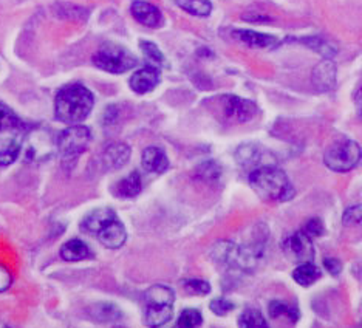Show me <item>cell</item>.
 Returning a JSON list of instances; mask_svg holds the SVG:
<instances>
[{
	"mask_svg": "<svg viewBox=\"0 0 362 328\" xmlns=\"http://www.w3.org/2000/svg\"><path fill=\"white\" fill-rule=\"evenodd\" d=\"M336 75H337L336 64L332 59L325 57V59L316 64V67L313 69V73H311L313 86H315L319 92H330V90H333L336 86Z\"/></svg>",
	"mask_w": 362,
	"mask_h": 328,
	"instance_id": "obj_12",
	"label": "cell"
},
{
	"mask_svg": "<svg viewBox=\"0 0 362 328\" xmlns=\"http://www.w3.org/2000/svg\"><path fill=\"white\" fill-rule=\"evenodd\" d=\"M175 293L166 285H153L144 293V322L149 328H161L174 317Z\"/></svg>",
	"mask_w": 362,
	"mask_h": 328,
	"instance_id": "obj_3",
	"label": "cell"
},
{
	"mask_svg": "<svg viewBox=\"0 0 362 328\" xmlns=\"http://www.w3.org/2000/svg\"><path fill=\"white\" fill-rule=\"evenodd\" d=\"M87 317L96 324H115L122 319L121 310L110 302H96L87 307Z\"/></svg>",
	"mask_w": 362,
	"mask_h": 328,
	"instance_id": "obj_15",
	"label": "cell"
},
{
	"mask_svg": "<svg viewBox=\"0 0 362 328\" xmlns=\"http://www.w3.org/2000/svg\"><path fill=\"white\" fill-rule=\"evenodd\" d=\"M139 48H141V52L146 57V61L149 62L151 67H155V69H161L164 67V64H166V61H164V56L161 53V50L158 47H156L153 42H147V40H143L141 44H139Z\"/></svg>",
	"mask_w": 362,
	"mask_h": 328,
	"instance_id": "obj_28",
	"label": "cell"
},
{
	"mask_svg": "<svg viewBox=\"0 0 362 328\" xmlns=\"http://www.w3.org/2000/svg\"><path fill=\"white\" fill-rule=\"evenodd\" d=\"M308 237H320L324 234V223L319 218H311L305 223V228L302 229Z\"/></svg>",
	"mask_w": 362,
	"mask_h": 328,
	"instance_id": "obj_35",
	"label": "cell"
},
{
	"mask_svg": "<svg viewBox=\"0 0 362 328\" xmlns=\"http://www.w3.org/2000/svg\"><path fill=\"white\" fill-rule=\"evenodd\" d=\"M238 328H269V324L257 308H245L237 317Z\"/></svg>",
	"mask_w": 362,
	"mask_h": 328,
	"instance_id": "obj_24",
	"label": "cell"
},
{
	"mask_svg": "<svg viewBox=\"0 0 362 328\" xmlns=\"http://www.w3.org/2000/svg\"><path fill=\"white\" fill-rule=\"evenodd\" d=\"M22 129V121L19 119L8 105L0 102V134L5 132H14V130Z\"/></svg>",
	"mask_w": 362,
	"mask_h": 328,
	"instance_id": "obj_26",
	"label": "cell"
},
{
	"mask_svg": "<svg viewBox=\"0 0 362 328\" xmlns=\"http://www.w3.org/2000/svg\"><path fill=\"white\" fill-rule=\"evenodd\" d=\"M160 81H161L160 70L147 65V67L139 69L134 73V76L130 78L129 84L135 93L144 95V93L152 92V90L160 84Z\"/></svg>",
	"mask_w": 362,
	"mask_h": 328,
	"instance_id": "obj_14",
	"label": "cell"
},
{
	"mask_svg": "<svg viewBox=\"0 0 362 328\" xmlns=\"http://www.w3.org/2000/svg\"><path fill=\"white\" fill-rule=\"evenodd\" d=\"M96 239L100 240L105 248L118 250L126 243V239H127L126 228L121 223L118 217H115L100 228V231L96 233Z\"/></svg>",
	"mask_w": 362,
	"mask_h": 328,
	"instance_id": "obj_11",
	"label": "cell"
},
{
	"mask_svg": "<svg viewBox=\"0 0 362 328\" xmlns=\"http://www.w3.org/2000/svg\"><path fill=\"white\" fill-rule=\"evenodd\" d=\"M95 105L93 93L82 84H70L62 87L56 95V118L69 126L81 124L88 118Z\"/></svg>",
	"mask_w": 362,
	"mask_h": 328,
	"instance_id": "obj_1",
	"label": "cell"
},
{
	"mask_svg": "<svg viewBox=\"0 0 362 328\" xmlns=\"http://www.w3.org/2000/svg\"><path fill=\"white\" fill-rule=\"evenodd\" d=\"M197 174H199V178L204 180V182H216L221 175V168L216 161H204L203 164H200L199 169H197Z\"/></svg>",
	"mask_w": 362,
	"mask_h": 328,
	"instance_id": "obj_32",
	"label": "cell"
},
{
	"mask_svg": "<svg viewBox=\"0 0 362 328\" xmlns=\"http://www.w3.org/2000/svg\"><path fill=\"white\" fill-rule=\"evenodd\" d=\"M285 256L294 264H308L315 259V250H313L311 237H308L303 231L294 233L288 237L284 243Z\"/></svg>",
	"mask_w": 362,
	"mask_h": 328,
	"instance_id": "obj_8",
	"label": "cell"
},
{
	"mask_svg": "<svg viewBox=\"0 0 362 328\" xmlns=\"http://www.w3.org/2000/svg\"><path fill=\"white\" fill-rule=\"evenodd\" d=\"M143 189V180L138 172H130L127 177L113 186V194L119 199H135V197Z\"/></svg>",
	"mask_w": 362,
	"mask_h": 328,
	"instance_id": "obj_19",
	"label": "cell"
},
{
	"mask_svg": "<svg viewBox=\"0 0 362 328\" xmlns=\"http://www.w3.org/2000/svg\"><path fill=\"white\" fill-rule=\"evenodd\" d=\"M362 221V206L361 204H355V206H350L345 209L342 216V223L344 225H358Z\"/></svg>",
	"mask_w": 362,
	"mask_h": 328,
	"instance_id": "obj_34",
	"label": "cell"
},
{
	"mask_svg": "<svg viewBox=\"0 0 362 328\" xmlns=\"http://www.w3.org/2000/svg\"><path fill=\"white\" fill-rule=\"evenodd\" d=\"M221 105H223L225 117L235 122H246L256 117L257 105L252 101L243 100L234 95H226L221 98Z\"/></svg>",
	"mask_w": 362,
	"mask_h": 328,
	"instance_id": "obj_10",
	"label": "cell"
},
{
	"mask_svg": "<svg viewBox=\"0 0 362 328\" xmlns=\"http://www.w3.org/2000/svg\"><path fill=\"white\" fill-rule=\"evenodd\" d=\"M209 308L216 316H228L231 311H234L235 303L229 299H225V298H217V299L211 300Z\"/></svg>",
	"mask_w": 362,
	"mask_h": 328,
	"instance_id": "obj_33",
	"label": "cell"
},
{
	"mask_svg": "<svg viewBox=\"0 0 362 328\" xmlns=\"http://www.w3.org/2000/svg\"><path fill=\"white\" fill-rule=\"evenodd\" d=\"M356 105H358V110L362 113V88L359 90L358 98H356Z\"/></svg>",
	"mask_w": 362,
	"mask_h": 328,
	"instance_id": "obj_38",
	"label": "cell"
},
{
	"mask_svg": "<svg viewBox=\"0 0 362 328\" xmlns=\"http://www.w3.org/2000/svg\"><path fill=\"white\" fill-rule=\"evenodd\" d=\"M235 158L245 169L256 170L263 166H274V157L257 144H242L235 152Z\"/></svg>",
	"mask_w": 362,
	"mask_h": 328,
	"instance_id": "obj_9",
	"label": "cell"
},
{
	"mask_svg": "<svg viewBox=\"0 0 362 328\" xmlns=\"http://www.w3.org/2000/svg\"><path fill=\"white\" fill-rule=\"evenodd\" d=\"M92 61L95 67L101 69L107 73H115V75H121L126 73L130 69H134L138 64L136 57L132 54L129 50L118 45H107L103 47L101 50H98Z\"/></svg>",
	"mask_w": 362,
	"mask_h": 328,
	"instance_id": "obj_6",
	"label": "cell"
},
{
	"mask_svg": "<svg viewBox=\"0 0 362 328\" xmlns=\"http://www.w3.org/2000/svg\"><path fill=\"white\" fill-rule=\"evenodd\" d=\"M319 277H320L319 268L316 265H313L311 262H308V264L298 265V268L293 271L294 282H298L300 286H310L316 281H319Z\"/></svg>",
	"mask_w": 362,
	"mask_h": 328,
	"instance_id": "obj_25",
	"label": "cell"
},
{
	"mask_svg": "<svg viewBox=\"0 0 362 328\" xmlns=\"http://www.w3.org/2000/svg\"><path fill=\"white\" fill-rule=\"evenodd\" d=\"M161 328H163V327H161ZM174 328H177V327H174Z\"/></svg>",
	"mask_w": 362,
	"mask_h": 328,
	"instance_id": "obj_39",
	"label": "cell"
},
{
	"mask_svg": "<svg viewBox=\"0 0 362 328\" xmlns=\"http://www.w3.org/2000/svg\"><path fill=\"white\" fill-rule=\"evenodd\" d=\"M233 36L238 42H242L251 48H273L277 44V39L274 36L252 30H234Z\"/></svg>",
	"mask_w": 362,
	"mask_h": 328,
	"instance_id": "obj_17",
	"label": "cell"
},
{
	"mask_svg": "<svg viewBox=\"0 0 362 328\" xmlns=\"http://www.w3.org/2000/svg\"><path fill=\"white\" fill-rule=\"evenodd\" d=\"M132 151L126 143H113L103 152V164L107 170H118L124 168L130 160Z\"/></svg>",
	"mask_w": 362,
	"mask_h": 328,
	"instance_id": "obj_16",
	"label": "cell"
},
{
	"mask_svg": "<svg viewBox=\"0 0 362 328\" xmlns=\"http://www.w3.org/2000/svg\"><path fill=\"white\" fill-rule=\"evenodd\" d=\"M130 11L136 22L144 27L158 28L163 25V13L155 5L146 2V0H135L130 6Z\"/></svg>",
	"mask_w": 362,
	"mask_h": 328,
	"instance_id": "obj_13",
	"label": "cell"
},
{
	"mask_svg": "<svg viewBox=\"0 0 362 328\" xmlns=\"http://www.w3.org/2000/svg\"><path fill=\"white\" fill-rule=\"evenodd\" d=\"M305 44L310 48H313L316 53L322 54L324 57H328V59H330L333 54H336V47L322 37H310V40H305Z\"/></svg>",
	"mask_w": 362,
	"mask_h": 328,
	"instance_id": "obj_31",
	"label": "cell"
},
{
	"mask_svg": "<svg viewBox=\"0 0 362 328\" xmlns=\"http://www.w3.org/2000/svg\"><path fill=\"white\" fill-rule=\"evenodd\" d=\"M178 5L183 10L192 16H200V18H206L212 11V5L208 0H181Z\"/></svg>",
	"mask_w": 362,
	"mask_h": 328,
	"instance_id": "obj_29",
	"label": "cell"
},
{
	"mask_svg": "<svg viewBox=\"0 0 362 328\" xmlns=\"http://www.w3.org/2000/svg\"><path fill=\"white\" fill-rule=\"evenodd\" d=\"M203 315L200 310L186 308L180 313L177 319V328H202L203 325Z\"/></svg>",
	"mask_w": 362,
	"mask_h": 328,
	"instance_id": "obj_27",
	"label": "cell"
},
{
	"mask_svg": "<svg viewBox=\"0 0 362 328\" xmlns=\"http://www.w3.org/2000/svg\"><path fill=\"white\" fill-rule=\"evenodd\" d=\"M22 151V138L19 135H6L0 138V166H10Z\"/></svg>",
	"mask_w": 362,
	"mask_h": 328,
	"instance_id": "obj_20",
	"label": "cell"
},
{
	"mask_svg": "<svg viewBox=\"0 0 362 328\" xmlns=\"http://www.w3.org/2000/svg\"><path fill=\"white\" fill-rule=\"evenodd\" d=\"M11 282H13V277L10 271H8L4 265H0V293H4L10 288Z\"/></svg>",
	"mask_w": 362,
	"mask_h": 328,
	"instance_id": "obj_36",
	"label": "cell"
},
{
	"mask_svg": "<svg viewBox=\"0 0 362 328\" xmlns=\"http://www.w3.org/2000/svg\"><path fill=\"white\" fill-rule=\"evenodd\" d=\"M268 313L271 316V319H281L285 317L290 321L291 324H296L299 321L300 313L299 308H296L291 303H288L285 300L281 299H274L268 303Z\"/></svg>",
	"mask_w": 362,
	"mask_h": 328,
	"instance_id": "obj_23",
	"label": "cell"
},
{
	"mask_svg": "<svg viewBox=\"0 0 362 328\" xmlns=\"http://www.w3.org/2000/svg\"><path fill=\"white\" fill-rule=\"evenodd\" d=\"M92 141V132L87 126H69L64 132L59 135L57 139V147H59V152L64 158L73 160L78 158L79 155L87 151V147Z\"/></svg>",
	"mask_w": 362,
	"mask_h": 328,
	"instance_id": "obj_7",
	"label": "cell"
},
{
	"mask_svg": "<svg viewBox=\"0 0 362 328\" xmlns=\"http://www.w3.org/2000/svg\"><path fill=\"white\" fill-rule=\"evenodd\" d=\"M324 268L327 269L328 273L333 274V276H337L341 271H342V264L337 259H332L328 257L324 260Z\"/></svg>",
	"mask_w": 362,
	"mask_h": 328,
	"instance_id": "obj_37",
	"label": "cell"
},
{
	"mask_svg": "<svg viewBox=\"0 0 362 328\" xmlns=\"http://www.w3.org/2000/svg\"><path fill=\"white\" fill-rule=\"evenodd\" d=\"M115 217H117V214H115V211L112 209L92 211L88 216H86L84 220H82V231L96 235V233L100 231V228Z\"/></svg>",
	"mask_w": 362,
	"mask_h": 328,
	"instance_id": "obj_21",
	"label": "cell"
},
{
	"mask_svg": "<svg viewBox=\"0 0 362 328\" xmlns=\"http://www.w3.org/2000/svg\"><path fill=\"white\" fill-rule=\"evenodd\" d=\"M211 256L221 265L250 271V269L257 265L259 259L262 257V245L256 243L240 246L233 242L221 240L212 246Z\"/></svg>",
	"mask_w": 362,
	"mask_h": 328,
	"instance_id": "obj_4",
	"label": "cell"
},
{
	"mask_svg": "<svg viewBox=\"0 0 362 328\" xmlns=\"http://www.w3.org/2000/svg\"><path fill=\"white\" fill-rule=\"evenodd\" d=\"M90 256H92V252H90L87 243H84L79 239H71L69 242H65L61 248V257L65 262L86 260Z\"/></svg>",
	"mask_w": 362,
	"mask_h": 328,
	"instance_id": "obj_22",
	"label": "cell"
},
{
	"mask_svg": "<svg viewBox=\"0 0 362 328\" xmlns=\"http://www.w3.org/2000/svg\"><path fill=\"white\" fill-rule=\"evenodd\" d=\"M362 151L353 139H337L324 153V163L333 172H349L358 166Z\"/></svg>",
	"mask_w": 362,
	"mask_h": 328,
	"instance_id": "obj_5",
	"label": "cell"
},
{
	"mask_svg": "<svg viewBox=\"0 0 362 328\" xmlns=\"http://www.w3.org/2000/svg\"><path fill=\"white\" fill-rule=\"evenodd\" d=\"M183 290L191 296H206L211 293V285L202 279H189L183 282Z\"/></svg>",
	"mask_w": 362,
	"mask_h": 328,
	"instance_id": "obj_30",
	"label": "cell"
},
{
	"mask_svg": "<svg viewBox=\"0 0 362 328\" xmlns=\"http://www.w3.org/2000/svg\"><path fill=\"white\" fill-rule=\"evenodd\" d=\"M143 168L149 174H163L169 168L168 155L161 151L160 147H147L141 157Z\"/></svg>",
	"mask_w": 362,
	"mask_h": 328,
	"instance_id": "obj_18",
	"label": "cell"
},
{
	"mask_svg": "<svg viewBox=\"0 0 362 328\" xmlns=\"http://www.w3.org/2000/svg\"><path fill=\"white\" fill-rule=\"evenodd\" d=\"M250 184L254 192L267 201H286L294 195L286 174L276 166H263L251 170Z\"/></svg>",
	"mask_w": 362,
	"mask_h": 328,
	"instance_id": "obj_2",
	"label": "cell"
}]
</instances>
